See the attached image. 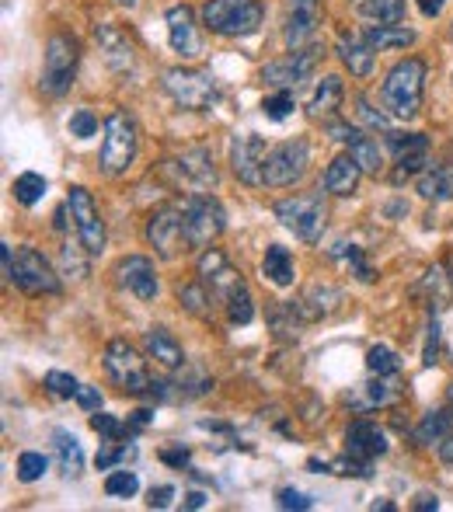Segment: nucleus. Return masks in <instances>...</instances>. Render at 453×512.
Segmentation results:
<instances>
[{"label": "nucleus", "mask_w": 453, "mask_h": 512, "mask_svg": "<svg viewBox=\"0 0 453 512\" xmlns=\"http://www.w3.org/2000/svg\"><path fill=\"white\" fill-rule=\"evenodd\" d=\"M136 150H140V129L129 112H112L105 119V136H102V171L109 178H119L133 168Z\"/></svg>", "instance_id": "obj_5"}, {"label": "nucleus", "mask_w": 453, "mask_h": 512, "mask_svg": "<svg viewBox=\"0 0 453 512\" xmlns=\"http://www.w3.org/2000/svg\"><path fill=\"white\" fill-rule=\"evenodd\" d=\"M70 136H77V140L98 136V115L91 112V108H77V112L70 115Z\"/></svg>", "instance_id": "obj_46"}, {"label": "nucleus", "mask_w": 453, "mask_h": 512, "mask_svg": "<svg viewBox=\"0 0 453 512\" xmlns=\"http://www.w3.org/2000/svg\"><path fill=\"white\" fill-rule=\"evenodd\" d=\"M175 171H178V178L189 185V189H196V192L217 189V168H213V157H210V150H206V147L185 150V154L175 161Z\"/></svg>", "instance_id": "obj_23"}, {"label": "nucleus", "mask_w": 453, "mask_h": 512, "mask_svg": "<svg viewBox=\"0 0 453 512\" xmlns=\"http://www.w3.org/2000/svg\"><path fill=\"white\" fill-rule=\"evenodd\" d=\"M262 276L269 279L272 286H293V279H297V269H293V255L283 248V244H269V248H265Z\"/></svg>", "instance_id": "obj_31"}, {"label": "nucleus", "mask_w": 453, "mask_h": 512, "mask_svg": "<svg viewBox=\"0 0 453 512\" xmlns=\"http://www.w3.org/2000/svg\"><path fill=\"white\" fill-rule=\"evenodd\" d=\"M143 349H147V356L154 359V363H161L164 370H182L185 366L182 342H178L168 328H150L147 335H143Z\"/></svg>", "instance_id": "obj_25"}, {"label": "nucleus", "mask_w": 453, "mask_h": 512, "mask_svg": "<svg viewBox=\"0 0 453 512\" xmlns=\"http://www.w3.org/2000/svg\"><path fill=\"white\" fill-rule=\"evenodd\" d=\"M115 279L122 290H129L136 300H154L157 297V269L147 255H129L115 265Z\"/></svg>", "instance_id": "obj_20"}, {"label": "nucleus", "mask_w": 453, "mask_h": 512, "mask_svg": "<svg viewBox=\"0 0 453 512\" xmlns=\"http://www.w3.org/2000/svg\"><path fill=\"white\" fill-rule=\"evenodd\" d=\"M419 196L429 203H450L453 199V164L440 161L419 175Z\"/></svg>", "instance_id": "obj_29"}, {"label": "nucleus", "mask_w": 453, "mask_h": 512, "mask_svg": "<svg viewBox=\"0 0 453 512\" xmlns=\"http://www.w3.org/2000/svg\"><path fill=\"white\" fill-rule=\"evenodd\" d=\"M387 140V147L394 150V185H401V182H408V178H415V175H422V171L429 168V136L426 133H387L384 136Z\"/></svg>", "instance_id": "obj_15"}, {"label": "nucleus", "mask_w": 453, "mask_h": 512, "mask_svg": "<svg viewBox=\"0 0 453 512\" xmlns=\"http://www.w3.org/2000/svg\"><path fill=\"white\" fill-rule=\"evenodd\" d=\"M328 129H332V140L349 147V154L356 157V164L366 175H380L384 171V150H380V143L370 133H363L359 126H349V122H332Z\"/></svg>", "instance_id": "obj_18"}, {"label": "nucleus", "mask_w": 453, "mask_h": 512, "mask_svg": "<svg viewBox=\"0 0 453 512\" xmlns=\"http://www.w3.org/2000/svg\"><path fill=\"white\" fill-rule=\"evenodd\" d=\"M77 405H81L88 415H95V411H102V394H98V387H88L81 384L77 387Z\"/></svg>", "instance_id": "obj_52"}, {"label": "nucleus", "mask_w": 453, "mask_h": 512, "mask_svg": "<svg viewBox=\"0 0 453 512\" xmlns=\"http://www.w3.org/2000/svg\"><path fill=\"white\" fill-rule=\"evenodd\" d=\"M422 286H426V290L433 293V304H436V307L447 304L450 283H447V276H443V269H429V272H426V279H422Z\"/></svg>", "instance_id": "obj_50"}, {"label": "nucleus", "mask_w": 453, "mask_h": 512, "mask_svg": "<svg viewBox=\"0 0 453 512\" xmlns=\"http://www.w3.org/2000/svg\"><path fill=\"white\" fill-rule=\"evenodd\" d=\"M77 380L70 377V373H63V370H49L46 373V391L53 394V398H77Z\"/></svg>", "instance_id": "obj_47"}, {"label": "nucleus", "mask_w": 453, "mask_h": 512, "mask_svg": "<svg viewBox=\"0 0 453 512\" xmlns=\"http://www.w3.org/2000/svg\"><path fill=\"white\" fill-rule=\"evenodd\" d=\"M339 60L352 77H370L377 49L366 42V35H342L339 39Z\"/></svg>", "instance_id": "obj_27"}, {"label": "nucleus", "mask_w": 453, "mask_h": 512, "mask_svg": "<svg viewBox=\"0 0 453 512\" xmlns=\"http://www.w3.org/2000/svg\"><path fill=\"white\" fill-rule=\"evenodd\" d=\"M356 112H359V119H363L370 129H380V133H384V136L391 133V119H387L384 112H377V108H370V102H366L363 95L356 98Z\"/></svg>", "instance_id": "obj_49"}, {"label": "nucleus", "mask_w": 453, "mask_h": 512, "mask_svg": "<svg viewBox=\"0 0 453 512\" xmlns=\"http://www.w3.org/2000/svg\"><path fill=\"white\" fill-rule=\"evenodd\" d=\"M115 4H122V7H136L140 0H115Z\"/></svg>", "instance_id": "obj_62"}, {"label": "nucleus", "mask_w": 453, "mask_h": 512, "mask_svg": "<svg viewBox=\"0 0 453 512\" xmlns=\"http://www.w3.org/2000/svg\"><path fill=\"white\" fill-rule=\"evenodd\" d=\"M77 63H81V42L70 32H56L46 42V60H42V95L49 98H63L74 88L77 77Z\"/></svg>", "instance_id": "obj_3"}, {"label": "nucleus", "mask_w": 453, "mask_h": 512, "mask_svg": "<svg viewBox=\"0 0 453 512\" xmlns=\"http://www.w3.org/2000/svg\"><path fill=\"white\" fill-rule=\"evenodd\" d=\"M53 453H56V464H60L63 478H81L84 474V450H81V443H77L74 432L56 429L53 432Z\"/></svg>", "instance_id": "obj_30"}, {"label": "nucleus", "mask_w": 453, "mask_h": 512, "mask_svg": "<svg viewBox=\"0 0 453 512\" xmlns=\"http://www.w3.org/2000/svg\"><path fill=\"white\" fill-rule=\"evenodd\" d=\"M136 492H140V478L133 471H112L105 478V495L112 499H133Z\"/></svg>", "instance_id": "obj_43"}, {"label": "nucleus", "mask_w": 453, "mask_h": 512, "mask_svg": "<svg viewBox=\"0 0 453 512\" xmlns=\"http://www.w3.org/2000/svg\"><path fill=\"white\" fill-rule=\"evenodd\" d=\"M419 4V11L426 14V18H440L443 7H447V0H415Z\"/></svg>", "instance_id": "obj_56"}, {"label": "nucleus", "mask_w": 453, "mask_h": 512, "mask_svg": "<svg viewBox=\"0 0 453 512\" xmlns=\"http://www.w3.org/2000/svg\"><path fill=\"white\" fill-rule=\"evenodd\" d=\"M182 223H185V241H189V251H203L224 234L227 227V213L210 192H196L182 203Z\"/></svg>", "instance_id": "obj_6"}, {"label": "nucleus", "mask_w": 453, "mask_h": 512, "mask_svg": "<svg viewBox=\"0 0 453 512\" xmlns=\"http://www.w3.org/2000/svg\"><path fill=\"white\" fill-rule=\"evenodd\" d=\"M161 460L168 467H178V471H182V467H189V446H171V450H161Z\"/></svg>", "instance_id": "obj_54"}, {"label": "nucleus", "mask_w": 453, "mask_h": 512, "mask_svg": "<svg viewBox=\"0 0 453 512\" xmlns=\"http://www.w3.org/2000/svg\"><path fill=\"white\" fill-rule=\"evenodd\" d=\"M105 373H109V380L122 394H133V398L150 394V384H154L143 356L126 342V338H112V342L105 345Z\"/></svg>", "instance_id": "obj_7"}, {"label": "nucleus", "mask_w": 453, "mask_h": 512, "mask_svg": "<svg viewBox=\"0 0 453 512\" xmlns=\"http://www.w3.org/2000/svg\"><path fill=\"white\" fill-rule=\"evenodd\" d=\"M49 471V457L39 450H25L18 457V481H25V485H32V481H39L42 474Z\"/></svg>", "instance_id": "obj_42"}, {"label": "nucleus", "mask_w": 453, "mask_h": 512, "mask_svg": "<svg viewBox=\"0 0 453 512\" xmlns=\"http://www.w3.org/2000/svg\"><path fill=\"white\" fill-rule=\"evenodd\" d=\"M164 21H168V42H171V49H175L178 56H185V60H192V56H199L196 11H192L189 4H175V7H168V14H164Z\"/></svg>", "instance_id": "obj_22"}, {"label": "nucleus", "mask_w": 453, "mask_h": 512, "mask_svg": "<svg viewBox=\"0 0 453 512\" xmlns=\"http://www.w3.org/2000/svg\"><path fill=\"white\" fill-rule=\"evenodd\" d=\"M349 405L356 411H373V408L394 405V391L384 384V377H377V380H370V384H359V391L349 398Z\"/></svg>", "instance_id": "obj_36"}, {"label": "nucleus", "mask_w": 453, "mask_h": 512, "mask_svg": "<svg viewBox=\"0 0 453 512\" xmlns=\"http://www.w3.org/2000/svg\"><path fill=\"white\" fill-rule=\"evenodd\" d=\"M453 436V415L447 408H436V411H426L422 422L415 425V443L419 446H440L443 439Z\"/></svg>", "instance_id": "obj_32"}, {"label": "nucleus", "mask_w": 453, "mask_h": 512, "mask_svg": "<svg viewBox=\"0 0 453 512\" xmlns=\"http://www.w3.org/2000/svg\"><path fill=\"white\" fill-rule=\"evenodd\" d=\"M164 91L171 95V102L185 112H206L220 102V88L217 77L210 70H192V67H171L161 77Z\"/></svg>", "instance_id": "obj_4"}, {"label": "nucleus", "mask_w": 453, "mask_h": 512, "mask_svg": "<svg viewBox=\"0 0 453 512\" xmlns=\"http://www.w3.org/2000/svg\"><path fill=\"white\" fill-rule=\"evenodd\" d=\"M339 304H342V290H339V286L318 283V286H311V290H307L300 300H293V310H297L300 321L307 324V321H321V317H328Z\"/></svg>", "instance_id": "obj_24"}, {"label": "nucleus", "mask_w": 453, "mask_h": 512, "mask_svg": "<svg viewBox=\"0 0 453 512\" xmlns=\"http://www.w3.org/2000/svg\"><path fill=\"white\" fill-rule=\"evenodd\" d=\"M342 98H345L342 77H335V74L321 77V84L314 88L311 102H307V115H311L314 122H332L335 112L342 108Z\"/></svg>", "instance_id": "obj_26"}, {"label": "nucleus", "mask_w": 453, "mask_h": 512, "mask_svg": "<svg viewBox=\"0 0 453 512\" xmlns=\"http://www.w3.org/2000/svg\"><path fill=\"white\" fill-rule=\"evenodd\" d=\"M213 297H217V293H213L203 279L178 286V304L189 310L192 317H203V321H210V317H213Z\"/></svg>", "instance_id": "obj_34"}, {"label": "nucleus", "mask_w": 453, "mask_h": 512, "mask_svg": "<svg viewBox=\"0 0 453 512\" xmlns=\"http://www.w3.org/2000/svg\"><path fill=\"white\" fill-rule=\"evenodd\" d=\"M366 366H370L373 377H398L401 356L391 349V345H373V349L366 352Z\"/></svg>", "instance_id": "obj_37"}, {"label": "nucleus", "mask_w": 453, "mask_h": 512, "mask_svg": "<svg viewBox=\"0 0 453 512\" xmlns=\"http://www.w3.org/2000/svg\"><path fill=\"white\" fill-rule=\"evenodd\" d=\"M11 192L21 206H35V203H42V196H46V178L35 175V171H25V175L14 178Z\"/></svg>", "instance_id": "obj_38"}, {"label": "nucleus", "mask_w": 453, "mask_h": 512, "mask_svg": "<svg viewBox=\"0 0 453 512\" xmlns=\"http://www.w3.org/2000/svg\"><path fill=\"white\" fill-rule=\"evenodd\" d=\"M426 74L429 67L419 56H408V60L394 63L384 77V88H380V102L384 112L398 122H412L422 112V98H426Z\"/></svg>", "instance_id": "obj_1"}, {"label": "nucleus", "mask_w": 453, "mask_h": 512, "mask_svg": "<svg viewBox=\"0 0 453 512\" xmlns=\"http://www.w3.org/2000/svg\"><path fill=\"white\" fill-rule=\"evenodd\" d=\"M366 42H370L377 53H391V49H405V46H412L419 35L412 32V28H405V25H373V28H366Z\"/></svg>", "instance_id": "obj_33"}, {"label": "nucleus", "mask_w": 453, "mask_h": 512, "mask_svg": "<svg viewBox=\"0 0 453 512\" xmlns=\"http://www.w3.org/2000/svg\"><path fill=\"white\" fill-rule=\"evenodd\" d=\"M440 457L447 460V464H453V436H450V439H443V443H440Z\"/></svg>", "instance_id": "obj_60"}, {"label": "nucleus", "mask_w": 453, "mask_h": 512, "mask_svg": "<svg viewBox=\"0 0 453 512\" xmlns=\"http://www.w3.org/2000/svg\"><path fill=\"white\" fill-rule=\"evenodd\" d=\"M276 220L304 244H318L321 234H325L328 213H325L321 196H290L276 203Z\"/></svg>", "instance_id": "obj_8"}, {"label": "nucleus", "mask_w": 453, "mask_h": 512, "mask_svg": "<svg viewBox=\"0 0 453 512\" xmlns=\"http://www.w3.org/2000/svg\"><path fill=\"white\" fill-rule=\"evenodd\" d=\"M293 108H297V102H293V91H276V95H269L262 102V112L269 115L272 122H283L286 115H293Z\"/></svg>", "instance_id": "obj_45"}, {"label": "nucleus", "mask_w": 453, "mask_h": 512, "mask_svg": "<svg viewBox=\"0 0 453 512\" xmlns=\"http://www.w3.org/2000/svg\"><path fill=\"white\" fill-rule=\"evenodd\" d=\"M91 429H95L98 436H105V439H115V443H119V439H126V436H133V425L119 422L115 415H102V411H95V415H91Z\"/></svg>", "instance_id": "obj_44"}, {"label": "nucleus", "mask_w": 453, "mask_h": 512, "mask_svg": "<svg viewBox=\"0 0 453 512\" xmlns=\"http://www.w3.org/2000/svg\"><path fill=\"white\" fill-rule=\"evenodd\" d=\"M370 509H373V512H394V509H398V506H394V502H373Z\"/></svg>", "instance_id": "obj_61"}, {"label": "nucleus", "mask_w": 453, "mask_h": 512, "mask_svg": "<svg viewBox=\"0 0 453 512\" xmlns=\"http://www.w3.org/2000/svg\"><path fill=\"white\" fill-rule=\"evenodd\" d=\"M147 241L164 262H175L178 255L189 251L185 241V223H182V203H168L161 209H154L147 220Z\"/></svg>", "instance_id": "obj_9"}, {"label": "nucleus", "mask_w": 453, "mask_h": 512, "mask_svg": "<svg viewBox=\"0 0 453 512\" xmlns=\"http://www.w3.org/2000/svg\"><path fill=\"white\" fill-rule=\"evenodd\" d=\"M95 39H98V49H102L105 63H109L115 74H133L136 49H133V39H129V35L122 32L119 25H112V21H102V25L95 28Z\"/></svg>", "instance_id": "obj_19"}, {"label": "nucleus", "mask_w": 453, "mask_h": 512, "mask_svg": "<svg viewBox=\"0 0 453 512\" xmlns=\"http://www.w3.org/2000/svg\"><path fill=\"white\" fill-rule=\"evenodd\" d=\"M150 418H154V411L143 408V411H136V415L129 418V425H133V432H136V429H143V425H150Z\"/></svg>", "instance_id": "obj_59"}, {"label": "nucleus", "mask_w": 453, "mask_h": 512, "mask_svg": "<svg viewBox=\"0 0 453 512\" xmlns=\"http://www.w3.org/2000/svg\"><path fill=\"white\" fill-rule=\"evenodd\" d=\"M447 398H450V408H453V384H450V391H447Z\"/></svg>", "instance_id": "obj_63"}, {"label": "nucleus", "mask_w": 453, "mask_h": 512, "mask_svg": "<svg viewBox=\"0 0 453 512\" xmlns=\"http://www.w3.org/2000/svg\"><path fill=\"white\" fill-rule=\"evenodd\" d=\"M196 279H203L206 286H210L213 293H217L220 300H227L234 290H241L244 286V279H241V272L234 269V265L227 262V255L220 248H203V255H199V262H196Z\"/></svg>", "instance_id": "obj_17"}, {"label": "nucleus", "mask_w": 453, "mask_h": 512, "mask_svg": "<svg viewBox=\"0 0 453 512\" xmlns=\"http://www.w3.org/2000/svg\"><path fill=\"white\" fill-rule=\"evenodd\" d=\"M307 164H311V147L307 140H286L276 150H269L265 157V185L269 189H290L300 178L307 175Z\"/></svg>", "instance_id": "obj_10"}, {"label": "nucleus", "mask_w": 453, "mask_h": 512, "mask_svg": "<svg viewBox=\"0 0 453 512\" xmlns=\"http://www.w3.org/2000/svg\"><path fill=\"white\" fill-rule=\"evenodd\" d=\"M224 304H227V317H230L234 324H251V321H255V300H251L248 283H244L241 290L230 293Z\"/></svg>", "instance_id": "obj_39"}, {"label": "nucleus", "mask_w": 453, "mask_h": 512, "mask_svg": "<svg viewBox=\"0 0 453 512\" xmlns=\"http://www.w3.org/2000/svg\"><path fill=\"white\" fill-rule=\"evenodd\" d=\"M199 21L220 39H248L262 28L265 7L262 0H206L199 7Z\"/></svg>", "instance_id": "obj_2"}, {"label": "nucleus", "mask_w": 453, "mask_h": 512, "mask_svg": "<svg viewBox=\"0 0 453 512\" xmlns=\"http://www.w3.org/2000/svg\"><path fill=\"white\" fill-rule=\"evenodd\" d=\"M276 506L279 509H293V512H307V509H314V499H311V495H304V492H297V488H279Z\"/></svg>", "instance_id": "obj_48"}, {"label": "nucleus", "mask_w": 453, "mask_h": 512, "mask_svg": "<svg viewBox=\"0 0 453 512\" xmlns=\"http://www.w3.org/2000/svg\"><path fill=\"white\" fill-rule=\"evenodd\" d=\"M356 11L377 25H398L405 21L408 0H356Z\"/></svg>", "instance_id": "obj_35"}, {"label": "nucleus", "mask_w": 453, "mask_h": 512, "mask_svg": "<svg viewBox=\"0 0 453 512\" xmlns=\"http://www.w3.org/2000/svg\"><path fill=\"white\" fill-rule=\"evenodd\" d=\"M335 255H339L342 262L349 265L352 276H356L359 283H373V279H377V272H373L370 262H366L363 248H356V244H339V251H335Z\"/></svg>", "instance_id": "obj_41"}, {"label": "nucleus", "mask_w": 453, "mask_h": 512, "mask_svg": "<svg viewBox=\"0 0 453 512\" xmlns=\"http://www.w3.org/2000/svg\"><path fill=\"white\" fill-rule=\"evenodd\" d=\"M321 56H325V46H318V42H311V46H304V49H290L286 60L265 63L262 81L272 84L276 91H290V88H297V84H304L307 77L318 70Z\"/></svg>", "instance_id": "obj_11"}, {"label": "nucleus", "mask_w": 453, "mask_h": 512, "mask_svg": "<svg viewBox=\"0 0 453 512\" xmlns=\"http://www.w3.org/2000/svg\"><path fill=\"white\" fill-rule=\"evenodd\" d=\"M67 209L74 216L77 237H81V248L91 251V255H102L105 251V220L98 213V203L84 185H74L67 196Z\"/></svg>", "instance_id": "obj_13"}, {"label": "nucleus", "mask_w": 453, "mask_h": 512, "mask_svg": "<svg viewBox=\"0 0 453 512\" xmlns=\"http://www.w3.org/2000/svg\"><path fill=\"white\" fill-rule=\"evenodd\" d=\"M171 502H175V488H171V485L150 488V495H147V506L150 509H171Z\"/></svg>", "instance_id": "obj_53"}, {"label": "nucleus", "mask_w": 453, "mask_h": 512, "mask_svg": "<svg viewBox=\"0 0 453 512\" xmlns=\"http://www.w3.org/2000/svg\"><path fill=\"white\" fill-rule=\"evenodd\" d=\"M129 460H136V446L133 443H119L115 446V439L98 450V471H112V467H126Z\"/></svg>", "instance_id": "obj_40"}, {"label": "nucleus", "mask_w": 453, "mask_h": 512, "mask_svg": "<svg viewBox=\"0 0 453 512\" xmlns=\"http://www.w3.org/2000/svg\"><path fill=\"white\" fill-rule=\"evenodd\" d=\"M11 286H18L28 297H42V293H60V279H56L53 265L46 262V255L35 248H18L14 251V276Z\"/></svg>", "instance_id": "obj_12"}, {"label": "nucleus", "mask_w": 453, "mask_h": 512, "mask_svg": "<svg viewBox=\"0 0 453 512\" xmlns=\"http://www.w3.org/2000/svg\"><path fill=\"white\" fill-rule=\"evenodd\" d=\"M265 157H269V147H265L262 136L255 133H237L230 140V171L241 185H265Z\"/></svg>", "instance_id": "obj_14"}, {"label": "nucleus", "mask_w": 453, "mask_h": 512, "mask_svg": "<svg viewBox=\"0 0 453 512\" xmlns=\"http://www.w3.org/2000/svg\"><path fill=\"white\" fill-rule=\"evenodd\" d=\"M387 436L384 429H377L373 422H366V418H356V422L345 429V453L356 460H366V464H373L377 457H384L387 453Z\"/></svg>", "instance_id": "obj_21"}, {"label": "nucleus", "mask_w": 453, "mask_h": 512, "mask_svg": "<svg viewBox=\"0 0 453 512\" xmlns=\"http://www.w3.org/2000/svg\"><path fill=\"white\" fill-rule=\"evenodd\" d=\"M422 363L436 366L440 363V321H429V335H426V349H422Z\"/></svg>", "instance_id": "obj_51"}, {"label": "nucleus", "mask_w": 453, "mask_h": 512, "mask_svg": "<svg viewBox=\"0 0 453 512\" xmlns=\"http://www.w3.org/2000/svg\"><path fill=\"white\" fill-rule=\"evenodd\" d=\"M206 502H210V499H206V492H189V495H185V509H203Z\"/></svg>", "instance_id": "obj_58"}, {"label": "nucleus", "mask_w": 453, "mask_h": 512, "mask_svg": "<svg viewBox=\"0 0 453 512\" xmlns=\"http://www.w3.org/2000/svg\"><path fill=\"white\" fill-rule=\"evenodd\" d=\"M290 11H286V28L283 39L290 49H304L311 42H318L321 28V0H286Z\"/></svg>", "instance_id": "obj_16"}, {"label": "nucleus", "mask_w": 453, "mask_h": 512, "mask_svg": "<svg viewBox=\"0 0 453 512\" xmlns=\"http://www.w3.org/2000/svg\"><path fill=\"white\" fill-rule=\"evenodd\" d=\"M363 175L366 171L356 164V157L339 154L325 171V192H332V196H352V192L359 189V178Z\"/></svg>", "instance_id": "obj_28"}, {"label": "nucleus", "mask_w": 453, "mask_h": 512, "mask_svg": "<svg viewBox=\"0 0 453 512\" xmlns=\"http://www.w3.org/2000/svg\"><path fill=\"white\" fill-rule=\"evenodd\" d=\"M0 265H4V279L11 283V276H14V248L11 244H0Z\"/></svg>", "instance_id": "obj_55"}, {"label": "nucleus", "mask_w": 453, "mask_h": 512, "mask_svg": "<svg viewBox=\"0 0 453 512\" xmlns=\"http://www.w3.org/2000/svg\"><path fill=\"white\" fill-rule=\"evenodd\" d=\"M415 509L419 512H429V509H440V499H436V495H429V492H422V495H415Z\"/></svg>", "instance_id": "obj_57"}, {"label": "nucleus", "mask_w": 453, "mask_h": 512, "mask_svg": "<svg viewBox=\"0 0 453 512\" xmlns=\"http://www.w3.org/2000/svg\"><path fill=\"white\" fill-rule=\"evenodd\" d=\"M450 39H453V25H450Z\"/></svg>", "instance_id": "obj_64"}]
</instances>
